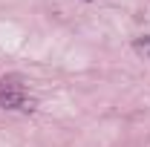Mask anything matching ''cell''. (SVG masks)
I'll use <instances>...</instances> for the list:
<instances>
[{
    "mask_svg": "<svg viewBox=\"0 0 150 147\" xmlns=\"http://www.w3.org/2000/svg\"><path fill=\"white\" fill-rule=\"evenodd\" d=\"M29 95L26 87L20 84V78H3L0 81V107L3 110H26Z\"/></svg>",
    "mask_w": 150,
    "mask_h": 147,
    "instance_id": "obj_1",
    "label": "cell"
},
{
    "mask_svg": "<svg viewBox=\"0 0 150 147\" xmlns=\"http://www.w3.org/2000/svg\"><path fill=\"white\" fill-rule=\"evenodd\" d=\"M136 52H142L144 58H150V35H144V37H136Z\"/></svg>",
    "mask_w": 150,
    "mask_h": 147,
    "instance_id": "obj_2",
    "label": "cell"
}]
</instances>
